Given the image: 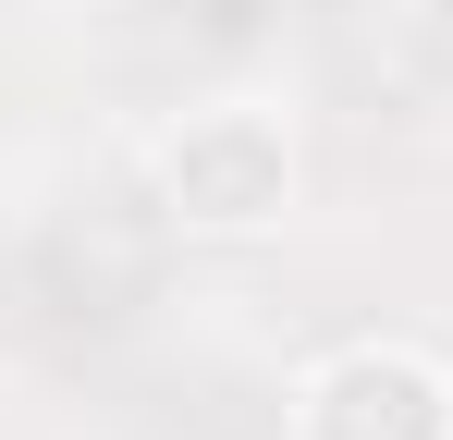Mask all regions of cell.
Returning a JSON list of instances; mask_svg holds the SVG:
<instances>
[{
  "mask_svg": "<svg viewBox=\"0 0 453 440\" xmlns=\"http://www.w3.org/2000/svg\"><path fill=\"white\" fill-rule=\"evenodd\" d=\"M441 12H453V0H441Z\"/></svg>",
  "mask_w": 453,
  "mask_h": 440,
  "instance_id": "3",
  "label": "cell"
},
{
  "mask_svg": "<svg viewBox=\"0 0 453 440\" xmlns=\"http://www.w3.org/2000/svg\"><path fill=\"white\" fill-rule=\"evenodd\" d=\"M159 184L184 196V220H209V232H245V220L282 209V184H295V147L270 110H196L184 135L159 147Z\"/></svg>",
  "mask_w": 453,
  "mask_h": 440,
  "instance_id": "1",
  "label": "cell"
},
{
  "mask_svg": "<svg viewBox=\"0 0 453 440\" xmlns=\"http://www.w3.org/2000/svg\"><path fill=\"white\" fill-rule=\"evenodd\" d=\"M306 440H453V379L417 355H343L306 404Z\"/></svg>",
  "mask_w": 453,
  "mask_h": 440,
  "instance_id": "2",
  "label": "cell"
}]
</instances>
